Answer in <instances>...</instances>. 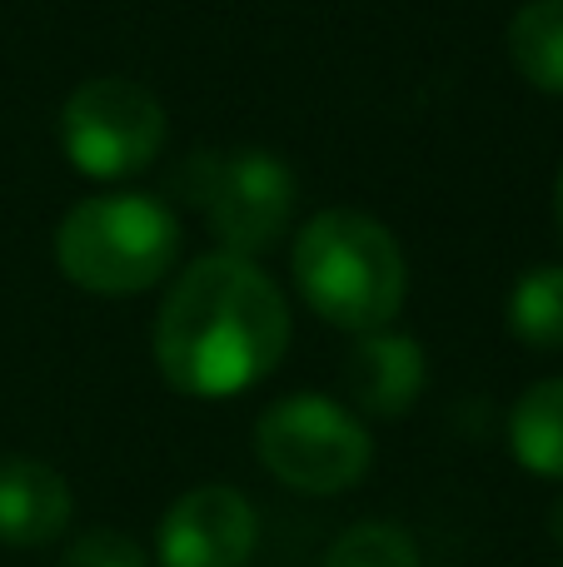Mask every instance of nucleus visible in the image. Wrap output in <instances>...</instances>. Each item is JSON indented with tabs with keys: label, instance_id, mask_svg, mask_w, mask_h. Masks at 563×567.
Segmentation results:
<instances>
[{
	"label": "nucleus",
	"instance_id": "obj_16",
	"mask_svg": "<svg viewBox=\"0 0 563 567\" xmlns=\"http://www.w3.org/2000/svg\"><path fill=\"white\" fill-rule=\"evenodd\" d=\"M554 538H559V543H563V498H559V503H554Z\"/></svg>",
	"mask_w": 563,
	"mask_h": 567
},
{
	"label": "nucleus",
	"instance_id": "obj_4",
	"mask_svg": "<svg viewBox=\"0 0 563 567\" xmlns=\"http://www.w3.org/2000/svg\"><path fill=\"white\" fill-rule=\"evenodd\" d=\"M180 189L205 215L225 255H269L285 239L299 205V179L269 150H209L195 155L180 175Z\"/></svg>",
	"mask_w": 563,
	"mask_h": 567
},
{
	"label": "nucleus",
	"instance_id": "obj_2",
	"mask_svg": "<svg viewBox=\"0 0 563 567\" xmlns=\"http://www.w3.org/2000/svg\"><path fill=\"white\" fill-rule=\"evenodd\" d=\"M305 303L325 323L369 333L395 323L409 293V265L399 239L365 209H319L305 219L289 255Z\"/></svg>",
	"mask_w": 563,
	"mask_h": 567
},
{
	"label": "nucleus",
	"instance_id": "obj_10",
	"mask_svg": "<svg viewBox=\"0 0 563 567\" xmlns=\"http://www.w3.org/2000/svg\"><path fill=\"white\" fill-rule=\"evenodd\" d=\"M509 453L539 478L563 483V379H539L509 409Z\"/></svg>",
	"mask_w": 563,
	"mask_h": 567
},
{
	"label": "nucleus",
	"instance_id": "obj_13",
	"mask_svg": "<svg viewBox=\"0 0 563 567\" xmlns=\"http://www.w3.org/2000/svg\"><path fill=\"white\" fill-rule=\"evenodd\" d=\"M325 567H419V543L395 523H355L329 543Z\"/></svg>",
	"mask_w": 563,
	"mask_h": 567
},
{
	"label": "nucleus",
	"instance_id": "obj_7",
	"mask_svg": "<svg viewBox=\"0 0 563 567\" xmlns=\"http://www.w3.org/2000/svg\"><path fill=\"white\" fill-rule=\"evenodd\" d=\"M259 538L255 503L229 483L180 493L155 528L160 567H245Z\"/></svg>",
	"mask_w": 563,
	"mask_h": 567
},
{
	"label": "nucleus",
	"instance_id": "obj_5",
	"mask_svg": "<svg viewBox=\"0 0 563 567\" xmlns=\"http://www.w3.org/2000/svg\"><path fill=\"white\" fill-rule=\"evenodd\" d=\"M255 453L285 488L315 498L355 488L375 463L365 419L325 393H289L269 403L255 423Z\"/></svg>",
	"mask_w": 563,
	"mask_h": 567
},
{
	"label": "nucleus",
	"instance_id": "obj_8",
	"mask_svg": "<svg viewBox=\"0 0 563 567\" xmlns=\"http://www.w3.org/2000/svg\"><path fill=\"white\" fill-rule=\"evenodd\" d=\"M429 379V363L419 339L395 329H369L359 333V343L349 349L345 363V389L349 403L369 419H405L409 409L419 403Z\"/></svg>",
	"mask_w": 563,
	"mask_h": 567
},
{
	"label": "nucleus",
	"instance_id": "obj_3",
	"mask_svg": "<svg viewBox=\"0 0 563 567\" xmlns=\"http://www.w3.org/2000/svg\"><path fill=\"white\" fill-rule=\"evenodd\" d=\"M180 219L155 195L80 199L55 229V265L85 293L125 299L145 293L175 269Z\"/></svg>",
	"mask_w": 563,
	"mask_h": 567
},
{
	"label": "nucleus",
	"instance_id": "obj_9",
	"mask_svg": "<svg viewBox=\"0 0 563 567\" xmlns=\"http://www.w3.org/2000/svg\"><path fill=\"white\" fill-rule=\"evenodd\" d=\"M70 518H75V493L65 473L20 453L0 458V543L6 548H45L65 538Z\"/></svg>",
	"mask_w": 563,
	"mask_h": 567
},
{
	"label": "nucleus",
	"instance_id": "obj_14",
	"mask_svg": "<svg viewBox=\"0 0 563 567\" xmlns=\"http://www.w3.org/2000/svg\"><path fill=\"white\" fill-rule=\"evenodd\" d=\"M60 567H150V553L120 528H85L65 548Z\"/></svg>",
	"mask_w": 563,
	"mask_h": 567
},
{
	"label": "nucleus",
	"instance_id": "obj_6",
	"mask_svg": "<svg viewBox=\"0 0 563 567\" xmlns=\"http://www.w3.org/2000/svg\"><path fill=\"white\" fill-rule=\"evenodd\" d=\"M170 135V115L155 90L125 75H95L70 90L60 105V145L65 159L90 179L145 175Z\"/></svg>",
	"mask_w": 563,
	"mask_h": 567
},
{
	"label": "nucleus",
	"instance_id": "obj_11",
	"mask_svg": "<svg viewBox=\"0 0 563 567\" xmlns=\"http://www.w3.org/2000/svg\"><path fill=\"white\" fill-rule=\"evenodd\" d=\"M509 65L539 95H563V0H529L509 20Z\"/></svg>",
	"mask_w": 563,
	"mask_h": 567
},
{
	"label": "nucleus",
	"instance_id": "obj_15",
	"mask_svg": "<svg viewBox=\"0 0 563 567\" xmlns=\"http://www.w3.org/2000/svg\"><path fill=\"white\" fill-rule=\"evenodd\" d=\"M554 219H559V235H563V169H559V185H554Z\"/></svg>",
	"mask_w": 563,
	"mask_h": 567
},
{
	"label": "nucleus",
	"instance_id": "obj_12",
	"mask_svg": "<svg viewBox=\"0 0 563 567\" xmlns=\"http://www.w3.org/2000/svg\"><path fill=\"white\" fill-rule=\"evenodd\" d=\"M509 333L529 349H563V265H539L514 279Z\"/></svg>",
	"mask_w": 563,
	"mask_h": 567
},
{
	"label": "nucleus",
	"instance_id": "obj_1",
	"mask_svg": "<svg viewBox=\"0 0 563 567\" xmlns=\"http://www.w3.org/2000/svg\"><path fill=\"white\" fill-rule=\"evenodd\" d=\"M289 349V303L245 255H205L155 313V363L185 399H235L265 383Z\"/></svg>",
	"mask_w": 563,
	"mask_h": 567
}]
</instances>
